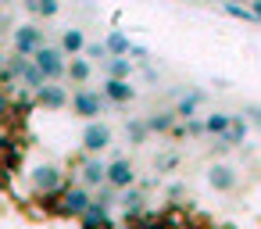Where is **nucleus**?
<instances>
[{
	"label": "nucleus",
	"mask_w": 261,
	"mask_h": 229,
	"mask_svg": "<svg viewBox=\"0 0 261 229\" xmlns=\"http://www.w3.org/2000/svg\"><path fill=\"white\" fill-rule=\"evenodd\" d=\"M29 186H33L36 197H54V193H61L68 186V172L61 165H50V161L33 165L29 168Z\"/></svg>",
	"instance_id": "obj_1"
},
{
	"label": "nucleus",
	"mask_w": 261,
	"mask_h": 229,
	"mask_svg": "<svg viewBox=\"0 0 261 229\" xmlns=\"http://www.w3.org/2000/svg\"><path fill=\"white\" fill-rule=\"evenodd\" d=\"M108 97L100 93V90H90V86H79V90H72V100H68V111L75 115V118H83V122H93V118H100V115H108Z\"/></svg>",
	"instance_id": "obj_2"
},
{
	"label": "nucleus",
	"mask_w": 261,
	"mask_h": 229,
	"mask_svg": "<svg viewBox=\"0 0 261 229\" xmlns=\"http://www.w3.org/2000/svg\"><path fill=\"white\" fill-rule=\"evenodd\" d=\"M40 47H47V29L40 22H22L11 29V50L22 58H33Z\"/></svg>",
	"instance_id": "obj_3"
},
{
	"label": "nucleus",
	"mask_w": 261,
	"mask_h": 229,
	"mask_svg": "<svg viewBox=\"0 0 261 229\" xmlns=\"http://www.w3.org/2000/svg\"><path fill=\"white\" fill-rule=\"evenodd\" d=\"M33 61L40 65V72L47 75V83H65V75H68V54H65L58 43L40 47V50L33 54Z\"/></svg>",
	"instance_id": "obj_4"
},
{
	"label": "nucleus",
	"mask_w": 261,
	"mask_h": 229,
	"mask_svg": "<svg viewBox=\"0 0 261 229\" xmlns=\"http://www.w3.org/2000/svg\"><path fill=\"white\" fill-rule=\"evenodd\" d=\"M204 179H207V186L215 193H236L243 186V175H240V168L232 161H211L204 168Z\"/></svg>",
	"instance_id": "obj_5"
},
{
	"label": "nucleus",
	"mask_w": 261,
	"mask_h": 229,
	"mask_svg": "<svg viewBox=\"0 0 261 229\" xmlns=\"http://www.w3.org/2000/svg\"><path fill=\"white\" fill-rule=\"evenodd\" d=\"M79 143H83V150H86V154H104V150H111V147H115V129H111L104 118H93V122H86V129H83Z\"/></svg>",
	"instance_id": "obj_6"
},
{
	"label": "nucleus",
	"mask_w": 261,
	"mask_h": 229,
	"mask_svg": "<svg viewBox=\"0 0 261 229\" xmlns=\"http://www.w3.org/2000/svg\"><path fill=\"white\" fill-rule=\"evenodd\" d=\"M58 197H61V204H54V215H61V218H79L93 200V193L86 186H79V183H68Z\"/></svg>",
	"instance_id": "obj_7"
},
{
	"label": "nucleus",
	"mask_w": 261,
	"mask_h": 229,
	"mask_svg": "<svg viewBox=\"0 0 261 229\" xmlns=\"http://www.w3.org/2000/svg\"><path fill=\"white\" fill-rule=\"evenodd\" d=\"M104 183L115 186L118 193L129 190V186H136V165H133V158H125V154L111 158V161H108V175H104Z\"/></svg>",
	"instance_id": "obj_8"
},
{
	"label": "nucleus",
	"mask_w": 261,
	"mask_h": 229,
	"mask_svg": "<svg viewBox=\"0 0 261 229\" xmlns=\"http://www.w3.org/2000/svg\"><path fill=\"white\" fill-rule=\"evenodd\" d=\"M247 136H250V125L240 111H232V122L222 136H215V150H232V147H247Z\"/></svg>",
	"instance_id": "obj_9"
},
{
	"label": "nucleus",
	"mask_w": 261,
	"mask_h": 229,
	"mask_svg": "<svg viewBox=\"0 0 261 229\" xmlns=\"http://www.w3.org/2000/svg\"><path fill=\"white\" fill-rule=\"evenodd\" d=\"M68 100H72V93H68V86H61V83H47L40 93H33V104L43 108V111H65Z\"/></svg>",
	"instance_id": "obj_10"
},
{
	"label": "nucleus",
	"mask_w": 261,
	"mask_h": 229,
	"mask_svg": "<svg viewBox=\"0 0 261 229\" xmlns=\"http://www.w3.org/2000/svg\"><path fill=\"white\" fill-rule=\"evenodd\" d=\"M100 93L108 97V104L111 108H125V104H133L136 100V86L129 83V79H104V86H100Z\"/></svg>",
	"instance_id": "obj_11"
},
{
	"label": "nucleus",
	"mask_w": 261,
	"mask_h": 229,
	"mask_svg": "<svg viewBox=\"0 0 261 229\" xmlns=\"http://www.w3.org/2000/svg\"><path fill=\"white\" fill-rule=\"evenodd\" d=\"M104 175H108V161H104L100 154H90V158L83 161V168H79V186H86V190L93 193L97 186H104Z\"/></svg>",
	"instance_id": "obj_12"
},
{
	"label": "nucleus",
	"mask_w": 261,
	"mask_h": 229,
	"mask_svg": "<svg viewBox=\"0 0 261 229\" xmlns=\"http://www.w3.org/2000/svg\"><path fill=\"white\" fill-rule=\"evenodd\" d=\"M118 208H122L125 222H136V218L147 215V193H143L140 186H129V190L118 193Z\"/></svg>",
	"instance_id": "obj_13"
},
{
	"label": "nucleus",
	"mask_w": 261,
	"mask_h": 229,
	"mask_svg": "<svg viewBox=\"0 0 261 229\" xmlns=\"http://www.w3.org/2000/svg\"><path fill=\"white\" fill-rule=\"evenodd\" d=\"M204 100H207V93H204V90H190V93L175 97L172 111H175V118H179V122H190V118H197V111H200V104H204Z\"/></svg>",
	"instance_id": "obj_14"
},
{
	"label": "nucleus",
	"mask_w": 261,
	"mask_h": 229,
	"mask_svg": "<svg viewBox=\"0 0 261 229\" xmlns=\"http://www.w3.org/2000/svg\"><path fill=\"white\" fill-rule=\"evenodd\" d=\"M33 22H50L61 15V0H18Z\"/></svg>",
	"instance_id": "obj_15"
},
{
	"label": "nucleus",
	"mask_w": 261,
	"mask_h": 229,
	"mask_svg": "<svg viewBox=\"0 0 261 229\" xmlns=\"http://www.w3.org/2000/svg\"><path fill=\"white\" fill-rule=\"evenodd\" d=\"M90 75H93V61L90 58H83V54H75V58H68V75H65V83L68 86H86L90 83Z\"/></svg>",
	"instance_id": "obj_16"
},
{
	"label": "nucleus",
	"mask_w": 261,
	"mask_h": 229,
	"mask_svg": "<svg viewBox=\"0 0 261 229\" xmlns=\"http://www.w3.org/2000/svg\"><path fill=\"white\" fill-rule=\"evenodd\" d=\"M143 122H147V133H150V136H168V133H172V125H175L179 118H175V111H172V108H158V111H150Z\"/></svg>",
	"instance_id": "obj_17"
},
{
	"label": "nucleus",
	"mask_w": 261,
	"mask_h": 229,
	"mask_svg": "<svg viewBox=\"0 0 261 229\" xmlns=\"http://www.w3.org/2000/svg\"><path fill=\"white\" fill-rule=\"evenodd\" d=\"M58 47H61L68 58H75V54H83V50H86V33H83L79 26H68V29H61Z\"/></svg>",
	"instance_id": "obj_18"
},
{
	"label": "nucleus",
	"mask_w": 261,
	"mask_h": 229,
	"mask_svg": "<svg viewBox=\"0 0 261 229\" xmlns=\"http://www.w3.org/2000/svg\"><path fill=\"white\" fill-rule=\"evenodd\" d=\"M122 133H125V143L129 147H147V140H150V133H147V122L143 118H125V125H122Z\"/></svg>",
	"instance_id": "obj_19"
},
{
	"label": "nucleus",
	"mask_w": 261,
	"mask_h": 229,
	"mask_svg": "<svg viewBox=\"0 0 261 229\" xmlns=\"http://www.w3.org/2000/svg\"><path fill=\"white\" fill-rule=\"evenodd\" d=\"M22 86H25L29 93H40V90L47 86V75L40 72V65H36L33 58H29V61H25V68H22Z\"/></svg>",
	"instance_id": "obj_20"
},
{
	"label": "nucleus",
	"mask_w": 261,
	"mask_h": 229,
	"mask_svg": "<svg viewBox=\"0 0 261 229\" xmlns=\"http://www.w3.org/2000/svg\"><path fill=\"white\" fill-rule=\"evenodd\" d=\"M229 122H232V111H222V108H218V111H211V115L204 118V136H211V140H215V136H222V133L229 129Z\"/></svg>",
	"instance_id": "obj_21"
},
{
	"label": "nucleus",
	"mask_w": 261,
	"mask_h": 229,
	"mask_svg": "<svg viewBox=\"0 0 261 229\" xmlns=\"http://www.w3.org/2000/svg\"><path fill=\"white\" fill-rule=\"evenodd\" d=\"M104 47H108V54H111V58H125V54H129V47H133V40H129L122 29H111V33H108V40H104Z\"/></svg>",
	"instance_id": "obj_22"
},
{
	"label": "nucleus",
	"mask_w": 261,
	"mask_h": 229,
	"mask_svg": "<svg viewBox=\"0 0 261 229\" xmlns=\"http://www.w3.org/2000/svg\"><path fill=\"white\" fill-rule=\"evenodd\" d=\"M104 68H108L111 79H129L133 75V58H108Z\"/></svg>",
	"instance_id": "obj_23"
},
{
	"label": "nucleus",
	"mask_w": 261,
	"mask_h": 229,
	"mask_svg": "<svg viewBox=\"0 0 261 229\" xmlns=\"http://www.w3.org/2000/svg\"><path fill=\"white\" fill-rule=\"evenodd\" d=\"M179 165H182V154H179V150H165V154H158L154 172H161V175H165V172H175Z\"/></svg>",
	"instance_id": "obj_24"
},
{
	"label": "nucleus",
	"mask_w": 261,
	"mask_h": 229,
	"mask_svg": "<svg viewBox=\"0 0 261 229\" xmlns=\"http://www.w3.org/2000/svg\"><path fill=\"white\" fill-rule=\"evenodd\" d=\"M240 115L247 118V125H250V129H257V133H261V104H257V100L243 104V108H240Z\"/></svg>",
	"instance_id": "obj_25"
},
{
	"label": "nucleus",
	"mask_w": 261,
	"mask_h": 229,
	"mask_svg": "<svg viewBox=\"0 0 261 229\" xmlns=\"http://www.w3.org/2000/svg\"><path fill=\"white\" fill-rule=\"evenodd\" d=\"M222 11H225L229 18H240V22H254V15H250V8H247V4H222Z\"/></svg>",
	"instance_id": "obj_26"
},
{
	"label": "nucleus",
	"mask_w": 261,
	"mask_h": 229,
	"mask_svg": "<svg viewBox=\"0 0 261 229\" xmlns=\"http://www.w3.org/2000/svg\"><path fill=\"white\" fill-rule=\"evenodd\" d=\"M83 54H86V58H100V61H108V58H111L104 43H86V50H83Z\"/></svg>",
	"instance_id": "obj_27"
},
{
	"label": "nucleus",
	"mask_w": 261,
	"mask_h": 229,
	"mask_svg": "<svg viewBox=\"0 0 261 229\" xmlns=\"http://www.w3.org/2000/svg\"><path fill=\"white\" fill-rule=\"evenodd\" d=\"M11 111H15V104H11V93H8V90H0V122H4Z\"/></svg>",
	"instance_id": "obj_28"
},
{
	"label": "nucleus",
	"mask_w": 261,
	"mask_h": 229,
	"mask_svg": "<svg viewBox=\"0 0 261 229\" xmlns=\"http://www.w3.org/2000/svg\"><path fill=\"white\" fill-rule=\"evenodd\" d=\"M168 136H172V140H175V143H186V140H190V133H186V122H175V125H172V133H168Z\"/></svg>",
	"instance_id": "obj_29"
},
{
	"label": "nucleus",
	"mask_w": 261,
	"mask_h": 229,
	"mask_svg": "<svg viewBox=\"0 0 261 229\" xmlns=\"http://www.w3.org/2000/svg\"><path fill=\"white\" fill-rule=\"evenodd\" d=\"M125 58H136V61H147V58H150V54H147V50H143V47H136V43H133V47H129V54H125Z\"/></svg>",
	"instance_id": "obj_30"
},
{
	"label": "nucleus",
	"mask_w": 261,
	"mask_h": 229,
	"mask_svg": "<svg viewBox=\"0 0 261 229\" xmlns=\"http://www.w3.org/2000/svg\"><path fill=\"white\" fill-rule=\"evenodd\" d=\"M247 8H250V15H254V22H261V0H250V4H247Z\"/></svg>",
	"instance_id": "obj_31"
},
{
	"label": "nucleus",
	"mask_w": 261,
	"mask_h": 229,
	"mask_svg": "<svg viewBox=\"0 0 261 229\" xmlns=\"http://www.w3.org/2000/svg\"><path fill=\"white\" fill-rule=\"evenodd\" d=\"M182 193H186V186H168V197H172V200H175V197H182Z\"/></svg>",
	"instance_id": "obj_32"
},
{
	"label": "nucleus",
	"mask_w": 261,
	"mask_h": 229,
	"mask_svg": "<svg viewBox=\"0 0 261 229\" xmlns=\"http://www.w3.org/2000/svg\"><path fill=\"white\" fill-rule=\"evenodd\" d=\"M18 4V0H0V8H15Z\"/></svg>",
	"instance_id": "obj_33"
},
{
	"label": "nucleus",
	"mask_w": 261,
	"mask_h": 229,
	"mask_svg": "<svg viewBox=\"0 0 261 229\" xmlns=\"http://www.w3.org/2000/svg\"><path fill=\"white\" fill-rule=\"evenodd\" d=\"M225 4H250V0H225Z\"/></svg>",
	"instance_id": "obj_34"
},
{
	"label": "nucleus",
	"mask_w": 261,
	"mask_h": 229,
	"mask_svg": "<svg viewBox=\"0 0 261 229\" xmlns=\"http://www.w3.org/2000/svg\"><path fill=\"white\" fill-rule=\"evenodd\" d=\"M4 58H8V54H4V50H0V68H4Z\"/></svg>",
	"instance_id": "obj_35"
},
{
	"label": "nucleus",
	"mask_w": 261,
	"mask_h": 229,
	"mask_svg": "<svg viewBox=\"0 0 261 229\" xmlns=\"http://www.w3.org/2000/svg\"><path fill=\"white\" fill-rule=\"evenodd\" d=\"M4 15H8V8H0V18H4Z\"/></svg>",
	"instance_id": "obj_36"
},
{
	"label": "nucleus",
	"mask_w": 261,
	"mask_h": 229,
	"mask_svg": "<svg viewBox=\"0 0 261 229\" xmlns=\"http://www.w3.org/2000/svg\"><path fill=\"white\" fill-rule=\"evenodd\" d=\"M257 179H261V172H257Z\"/></svg>",
	"instance_id": "obj_37"
}]
</instances>
